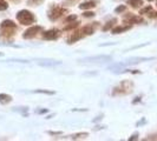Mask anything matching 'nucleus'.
Here are the masks:
<instances>
[{"mask_svg": "<svg viewBox=\"0 0 157 141\" xmlns=\"http://www.w3.org/2000/svg\"><path fill=\"white\" fill-rule=\"evenodd\" d=\"M58 37H59V32L57 30H50L47 32H44L43 34V38L46 40H56Z\"/></svg>", "mask_w": 157, "mask_h": 141, "instance_id": "5", "label": "nucleus"}, {"mask_svg": "<svg viewBox=\"0 0 157 141\" xmlns=\"http://www.w3.org/2000/svg\"><path fill=\"white\" fill-rule=\"evenodd\" d=\"M11 100H12V98L10 96V95H7V94H0V102L1 103H8V102H11Z\"/></svg>", "mask_w": 157, "mask_h": 141, "instance_id": "15", "label": "nucleus"}, {"mask_svg": "<svg viewBox=\"0 0 157 141\" xmlns=\"http://www.w3.org/2000/svg\"><path fill=\"white\" fill-rule=\"evenodd\" d=\"M76 19H77V16H75V14H72V16H69L65 19V23H72V21H75Z\"/></svg>", "mask_w": 157, "mask_h": 141, "instance_id": "21", "label": "nucleus"}, {"mask_svg": "<svg viewBox=\"0 0 157 141\" xmlns=\"http://www.w3.org/2000/svg\"><path fill=\"white\" fill-rule=\"evenodd\" d=\"M116 23H117V19H112V20H110V21H108L106 25L103 27V31H108V30H110L111 27H112Z\"/></svg>", "mask_w": 157, "mask_h": 141, "instance_id": "17", "label": "nucleus"}, {"mask_svg": "<svg viewBox=\"0 0 157 141\" xmlns=\"http://www.w3.org/2000/svg\"><path fill=\"white\" fill-rule=\"evenodd\" d=\"M137 139V134H135V135H132V138H130L129 140H136Z\"/></svg>", "mask_w": 157, "mask_h": 141, "instance_id": "25", "label": "nucleus"}, {"mask_svg": "<svg viewBox=\"0 0 157 141\" xmlns=\"http://www.w3.org/2000/svg\"><path fill=\"white\" fill-rule=\"evenodd\" d=\"M8 7V4L5 0H0V11H5Z\"/></svg>", "mask_w": 157, "mask_h": 141, "instance_id": "19", "label": "nucleus"}, {"mask_svg": "<svg viewBox=\"0 0 157 141\" xmlns=\"http://www.w3.org/2000/svg\"><path fill=\"white\" fill-rule=\"evenodd\" d=\"M111 56H109V55H103V56H94V58H86L85 59V61H98V60H101V61H103V60H110Z\"/></svg>", "mask_w": 157, "mask_h": 141, "instance_id": "10", "label": "nucleus"}, {"mask_svg": "<svg viewBox=\"0 0 157 141\" xmlns=\"http://www.w3.org/2000/svg\"><path fill=\"white\" fill-rule=\"evenodd\" d=\"M17 19L21 25H31L36 21V18L33 16V13H31L27 9H23L20 12H18L17 13Z\"/></svg>", "mask_w": 157, "mask_h": 141, "instance_id": "1", "label": "nucleus"}, {"mask_svg": "<svg viewBox=\"0 0 157 141\" xmlns=\"http://www.w3.org/2000/svg\"><path fill=\"white\" fill-rule=\"evenodd\" d=\"M11 1H13V2H18V1H20V0H11Z\"/></svg>", "mask_w": 157, "mask_h": 141, "instance_id": "26", "label": "nucleus"}, {"mask_svg": "<svg viewBox=\"0 0 157 141\" xmlns=\"http://www.w3.org/2000/svg\"><path fill=\"white\" fill-rule=\"evenodd\" d=\"M82 32L84 33V35H91V34H94V26H85V27H83L82 28Z\"/></svg>", "mask_w": 157, "mask_h": 141, "instance_id": "12", "label": "nucleus"}, {"mask_svg": "<svg viewBox=\"0 0 157 141\" xmlns=\"http://www.w3.org/2000/svg\"><path fill=\"white\" fill-rule=\"evenodd\" d=\"M84 37H85V35H84V33H83V32H82V30H80V31L75 32V33L71 35L70 38H69L67 42H69V44H73V42L78 41L79 39H82V38H84Z\"/></svg>", "mask_w": 157, "mask_h": 141, "instance_id": "6", "label": "nucleus"}, {"mask_svg": "<svg viewBox=\"0 0 157 141\" xmlns=\"http://www.w3.org/2000/svg\"><path fill=\"white\" fill-rule=\"evenodd\" d=\"M125 9H126V7L124 5H121V6H118V7L116 8V12H117V13H121V12H124Z\"/></svg>", "mask_w": 157, "mask_h": 141, "instance_id": "22", "label": "nucleus"}, {"mask_svg": "<svg viewBox=\"0 0 157 141\" xmlns=\"http://www.w3.org/2000/svg\"><path fill=\"white\" fill-rule=\"evenodd\" d=\"M129 30H131V25H128V26H117V27L112 28V30H111V32H112L113 34H118V33L129 31Z\"/></svg>", "mask_w": 157, "mask_h": 141, "instance_id": "8", "label": "nucleus"}, {"mask_svg": "<svg viewBox=\"0 0 157 141\" xmlns=\"http://www.w3.org/2000/svg\"><path fill=\"white\" fill-rule=\"evenodd\" d=\"M41 30H43L41 26H32V27L27 28L26 31L24 32L23 37L25 38V39H31V38H33V37H36Z\"/></svg>", "mask_w": 157, "mask_h": 141, "instance_id": "4", "label": "nucleus"}, {"mask_svg": "<svg viewBox=\"0 0 157 141\" xmlns=\"http://www.w3.org/2000/svg\"><path fill=\"white\" fill-rule=\"evenodd\" d=\"M149 1H152V0H149Z\"/></svg>", "mask_w": 157, "mask_h": 141, "instance_id": "27", "label": "nucleus"}, {"mask_svg": "<svg viewBox=\"0 0 157 141\" xmlns=\"http://www.w3.org/2000/svg\"><path fill=\"white\" fill-rule=\"evenodd\" d=\"M150 11H152V7L151 6H147V7H144L143 9H141L140 14H147V13H149Z\"/></svg>", "mask_w": 157, "mask_h": 141, "instance_id": "20", "label": "nucleus"}, {"mask_svg": "<svg viewBox=\"0 0 157 141\" xmlns=\"http://www.w3.org/2000/svg\"><path fill=\"white\" fill-rule=\"evenodd\" d=\"M128 4L134 8H138L143 5V0H128Z\"/></svg>", "mask_w": 157, "mask_h": 141, "instance_id": "14", "label": "nucleus"}, {"mask_svg": "<svg viewBox=\"0 0 157 141\" xmlns=\"http://www.w3.org/2000/svg\"><path fill=\"white\" fill-rule=\"evenodd\" d=\"M83 16H85V18H90V16H94V12H85Z\"/></svg>", "mask_w": 157, "mask_h": 141, "instance_id": "23", "label": "nucleus"}, {"mask_svg": "<svg viewBox=\"0 0 157 141\" xmlns=\"http://www.w3.org/2000/svg\"><path fill=\"white\" fill-rule=\"evenodd\" d=\"M148 16H149V18H157V12H151L150 11L148 13Z\"/></svg>", "mask_w": 157, "mask_h": 141, "instance_id": "24", "label": "nucleus"}, {"mask_svg": "<svg viewBox=\"0 0 157 141\" xmlns=\"http://www.w3.org/2000/svg\"><path fill=\"white\" fill-rule=\"evenodd\" d=\"M79 26V23L78 21H72V23L70 24V25H67V26H65L64 27V31H71V30H73V28H77Z\"/></svg>", "mask_w": 157, "mask_h": 141, "instance_id": "16", "label": "nucleus"}, {"mask_svg": "<svg viewBox=\"0 0 157 141\" xmlns=\"http://www.w3.org/2000/svg\"><path fill=\"white\" fill-rule=\"evenodd\" d=\"M124 21L128 24H141V23H143V19H142L141 16L129 14V16H126L125 18H124Z\"/></svg>", "mask_w": 157, "mask_h": 141, "instance_id": "7", "label": "nucleus"}, {"mask_svg": "<svg viewBox=\"0 0 157 141\" xmlns=\"http://www.w3.org/2000/svg\"><path fill=\"white\" fill-rule=\"evenodd\" d=\"M66 12H67L66 8L60 7V6H53V7L48 11V18H50L52 21H56V20H58L60 16H63Z\"/></svg>", "mask_w": 157, "mask_h": 141, "instance_id": "3", "label": "nucleus"}, {"mask_svg": "<svg viewBox=\"0 0 157 141\" xmlns=\"http://www.w3.org/2000/svg\"><path fill=\"white\" fill-rule=\"evenodd\" d=\"M43 4V0H29V5L31 6H38Z\"/></svg>", "mask_w": 157, "mask_h": 141, "instance_id": "18", "label": "nucleus"}, {"mask_svg": "<svg viewBox=\"0 0 157 141\" xmlns=\"http://www.w3.org/2000/svg\"><path fill=\"white\" fill-rule=\"evenodd\" d=\"M0 27H1V28H5V27H13V28H17V25L13 23L12 20H5V21L1 23Z\"/></svg>", "mask_w": 157, "mask_h": 141, "instance_id": "13", "label": "nucleus"}, {"mask_svg": "<svg viewBox=\"0 0 157 141\" xmlns=\"http://www.w3.org/2000/svg\"><path fill=\"white\" fill-rule=\"evenodd\" d=\"M16 28L13 27H5V28H1V35L2 37H12L14 34Z\"/></svg>", "mask_w": 157, "mask_h": 141, "instance_id": "9", "label": "nucleus"}, {"mask_svg": "<svg viewBox=\"0 0 157 141\" xmlns=\"http://www.w3.org/2000/svg\"><path fill=\"white\" fill-rule=\"evenodd\" d=\"M132 87H134V84L132 82H130V81H123V82H121L117 87H115L113 88V91H112V95H118V94H129L131 91H132Z\"/></svg>", "mask_w": 157, "mask_h": 141, "instance_id": "2", "label": "nucleus"}, {"mask_svg": "<svg viewBox=\"0 0 157 141\" xmlns=\"http://www.w3.org/2000/svg\"><path fill=\"white\" fill-rule=\"evenodd\" d=\"M94 6H96V2L94 1H85L82 5H79V8H82V9H89V8H94Z\"/></svg>", "mask_w": 157, "mask_h": 141, "instance_id": "11", "label": "nucleus"}]
</instances>
